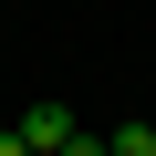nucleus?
I'll list each match as a JSON object with an SVG mask.
<instances>
[{
	"label": "nucleus",
	"mask_w": 156,
	"mask_h": 156,
	"mask_svg": "<svg viewBox=\"0 0 156 156\" xmlns=\"http://www.w3.org/2000/svg\"><path fill=\"white\" fill-rule=\"evenodd\" d=\"M11 125H21V146H31V156H62V146H73V104H21Z\"/></svg>",
	"instance_id": "obj_1"
},
{
	"label": "nucleus",
	"mask_w": 156,
	"mask_h": 156,
	"mask_svg": "<svg viewBox=\"0 0 156 156\" xmlns=\"http://www.w3.org/2000/svg\"><path fill=\"white\" fill-rule=\"evenodd\" d=\"M104 146H115V156H156V125H115Z\"/></svg>",
	"instance_id": "obj_2"
},
{
	"label": "nucleus",
	"mask_w": 156,
	"mask_h": 156,
	"mask_svg": "<svg viewBox=\"0 0 156 156\" xmlns=\"http://www.w3.org/2000/svg\"><path fill=\"white\" fill-rule=\"evenodd\" d=\"M0 156H31V146H21V125H0Z\"/></svg>",
	"instance_id": "obj_3"
}]
</instances>
